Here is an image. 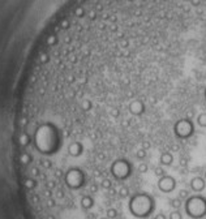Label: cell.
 I'll return each mask as SVG.
<instances>
[{
	"label": "cell",
	"mask_w": 206,
	"mask_h": 219,
	"mask_svg": "<svg viewBox=\"0 0 206 219\" xmlns=\"http://www.w3.org/2000/svg\"><path fill=\"white\" fill-rule=\"evenodd\" d=\"M176 188V180L172 176L164 175V176L159 177L158 180V189L163 193H171L172 190Z\"/></svg>",
	"instance_id": "6"
},
{
	"label": "cell",
	"mask_w": 206,
	"mask_h": 219,
	"mask_svg": "<svg viewBox=\"0 0 206 219\" xmlns=\"http://www.w3.org/2000/svg\"><path fill=\"white\" fill-rule=\"evenodd\" d=\"M180 164H181V166H185V164H187V159H185V158L180 159Z\"/></svg>",
	"instance_id": "24"
},
{
	"label": "cell",
	"mask_w": 206,
	"mask_h": 219,
	"mask_svg": "<svg viewBox=\"0 0 206 219\" xmlns=\"http://www.w3.org/2000/svg\"><path fill=\"white\" fill-rule=\"evenodd\" d=\"M119 194H120V197H123V198L128 197V196H129V189H128L127 187H121L119 189Z\"/></svg>",
	"instance_id": "15"
},
{
	"label": "cell",
	"mask_w": 206,
	"mask_h": 219,
	"mask_svg": "<svg viewBox=\"0 0 206 219\" xmlns=\"http://www.w3.org/2000/svg\"><path fill=\"white\" fill-rule=\"evenodd\" d=\"M205 180H206V171H205Z\"/></svg>",
	"instance_id": "28"
},
{
	"label": "cell",
	"mask_w": 206,
	"mask_h": 219,
	"mask_svg": "<svg viewBox=\"0 0 206 219\" xmlns=\"http://www.w3.org/2000/svg\"><path fill=\"white\" fill-rule=\"evenodd\" d=\"M206 187V183H205V179H202L201 176H197V177H193L190 180V189L196 193H200L205 189Z\"/></svg>",
	"instance_id": "7"
},
{
	"label": "cell",
	"mask_w": 206,
	"mask_h": 219,
	"mask_svg": "<svg viewBox=\"0 0 206 219\" xmlns=\"http://www.w3.org/2000/svg\"><path fill=\"white\" fill-rule=\"evenodd\" d=\"M110 171L116 180H127L132 174V166L125 159H117L112 163Z\"/></svg>",
	"instance_id": "4"
},
{
	"label": "cell",
	"mask_w": 206,
	"mask_h": 219,
	"mask_svg": "<svg viewBox=\"0 0 206 219\" xmlns=\"http://www.w3.org/2000/svg\"><path fill=\"white\" fill-rule=\"evenodd\" d=\"M80 203H81V207H82L83 210H90V209L94 206V200H93L91 196H83V197L81 198Z\"/></svg>",
	"instance_id": "10"
},
{
	"label": "cell",
	"mask_w": 206,
	"mask_h": 219,
	"mask_svg": "<svg viewBox=\"0 0 206 219\" xmlns=\"http://www.w3.org/2000/svg\"><path fill=\"white\" fill-rule=\"evenodd\" d=\"M136 156H137L138 159L146 158V150H145V149H140V150H137V153H136Z\"/></svg>",
	"instance_id": "19"
},
{
	"label": "cell",
	"mask_w": 206,
	"mask_h": 219,
	"mask_svg": "<svg viewBox=\"0 0 206 219\" xmlns=\"http://www.w3.org/2000/svg\"><path fill=\"white\" fill-rule=\"evenodd\" d=\"M149 147H150V142H147V141H143V142H142V149L147 150Z\"/></svg>",
	"instance_id": "21"
},
{
	"label": "cell",
	"mask_w": 206,
	"mask_h": 219,
	"mask_svg": "<svg viewBox=\"0 0 206 219\" xmlns=\"http://www.w3.org/2000/svg\"><path fill=\"white\" fill-rule=\"evenodd\" d=\"M111 115H114V116H117V115H119V112L115 110V111H111Z\"/></svg>",
	"instance_id": "25"
},
{
	"label": "cell",
	"mask_w": 206,
	"mask_h": 219,
	"mask_svg": "<svg viewBox=\"0 0 206 219\" xmlns=\"http://www.w3.org/2000/svg\"><path fill=\"white\" fill-rule=\"evenodd\" d=\"M159 162H161L162 166H171L172 162H174V156H172L171 153L164 151V153H162L161 156H159Z\"/></svg>",
	"instance_id": "9"
},
{
	"label": "cell",
	"mask_w": 206,
	"mask_h": 219,
	"mask_svg": "<svg viewBox=\"0 0 206 219\" xmlns=\"http://www.w3.org/2000/svg\"><path fill=\"white\" fill-rule=\"evenodd\" d=\"M90 190H91V193H95L96 190H98V185H96L95 183H94V184L90 187Z\"/></svg>",
	"instance_id": "22"
},
{
	"label": "cell",
	"mask_w": 206,
	"mask_h": 219,
	"mask_svg": "<svg viewBox=\"0 0 206 219\" xmlns=\"http://www.w3.org/2000/svg\"><path fill=\"white\" fill-rule=\"evenodd\" d=\"M155 219H167L166 218V215H164V214H156V215H155Z\"/></svg>",
	"instance_id": "23"
},
{
	"label": "cell",
	"mask_w": 206,
	"mask_h": 219,
	"mask_svg": "<svg viewBox=\"0 0 206 219\" xmlns=\"http://www.w3.org/2000/svg\"><path fill=\"white\" fill-rule=\"evenodd\" d=\"M174 133L180 140H187V138L192 137V134L194 133V125H193L192 120L189 119L177 120L174 125Z\"/></svg>",
	"instance_id": "5"
},
{
	"label": "cell",
	"mask_w": 206,
	"mask_h": 219,
	"mask_svg": "<svg viewBox=\"0 0 206 219\" xmlns=\"http://www.w3.org/2000/svg\"><path fill=\"white\" fill-rule=\"evenodd\" d=\"M169 219H183V215L179 210H174L169 214Z\"/></svg>",
	"instance_id": "16"
},
{
	"label": "cell",
	"mask_w": 206,
	"mask_h": 219,
	"mask_svg": "<svg viewBox=\"0 0 206 219\" xmlns=\"http://www.w3.org/2000/svg\"><path fill=\"white\" fill-rule=\"evenodd\" d=\"M185 213L193 219H201L206 215V198L200 194L189 196L185 200Z\"/></svg>",
	"instance_id": "2"
},
{
	"label": "cell",
	"mask_w": 206,
	"mask_h": 219,
	"mask_svg": "<svg viewBox=\"0 0 206 219\" xmlns=\"http://www.w3.org/2000/svg\"><path fill=\"white\" fill-rule=\"evenodd\" d=\"M147 169H149V166L146 163H140L138 164V167H137V171L140 172V174H146Z\"/></svg>",
	"instance_id": "14"
},
{
	"label": "cell",
	"mask_w": 206,
	"mask_h": 219,
	"mask_svg": "<svg viewBox=\"0 0 206 219\" xmlns=\"http://www.w3.org/2000/svg\"><path fill=\"white\" fill-rule=\"evenodd\" d=\"M205 98H206V89H205Z\"/></svg>",
	"instance_id": "27"
},
{
	"label": "cell",
	"mask_w": 206,
	"mask_h": 219,
	"mask_svg": "<svg viewBox=\"0 0 206 219\" xmlns=\"http://www.w3.org/2000/svg\"><path fill=\"white\" fill-rule=\"evenodd\" d=\"M188 197H189V192H188L187 189H181L179 192V198L180 200H187Z\"/></svg>",
	"instance_id": "18"
},
{
	"label": "cell",
	"mask_w": 206,
	"mask_h": 219,
	"mask_svg": "<svg viewBox=\"0 0 206 219\" xmlns=\"http://www.w3.org/2000/svg\"><path fill=\"white\" fill-rule=\"evenodd\" d=\"M112 187V183H111V180H108V179H104L103 181H102V188H104V189H110V188Z\"/></svg>",
	"instance_id": "20"
},
{
	"label": "cell",
	"mask_w": 206,
	"mask_h": 219,
	"mask_svg": "<svg viewBox=\"0 0 206 219\" xmlns=\"http://www.w3.org/2000/svg\"><path fill=\"white\" fill-rule=\"evenodd\" d=\"M181 203H183V200H180L179 197H177V198H172V200L169 201V205H171L175 210H179V209L181 207Z\"/></svg>",
	"instance_id": "12"
},
{
	"label": "cell",
	"mask_w": 206,
	"mask_h": 219,
	"mask_svg": "<svg viewBox=\"0 0 206 219\" xmlns=\"http://www.w3.org/2000/svg\"><path fill=\"white\" fill-rule=\"evenodd\" d=\"M197 124L201 128H206V112H202L197 116Z\"/></svg>",
	"instance_id": "11"
},
{
	"label": "cell",
	"mask_w": 206,
	"mask_h": 219,
	"mask_svg": "<svg viewBox=\"0 0 206 219\" xmlns=\"http://www.w3.org/2000/svg\"><path fill=\"white\" fill-rule=\"evenodd\" d=\"M63 179H64L65 185L72 190L81 189L85 185V181H86L85 172L81 168H77V167H72V168L68 169L63 175Z\"/></svg>",
	"instance_id": "3"
},
{
	"label": "cell",
	"mask_w": 206,
	"mask_h": 219,
	"mask_svg": "<svg viewBox=\"0 0 206 219\" xmlns=\"http://www.w3.org/2000/svg\"><path fill=\"white\" fill-rule=\"evenodd\" d=\"M99 219H108V218H107V216H106V218H99Z\"/></svg>",
	"instance_id": "26"
},
{
	"label": "cell",
	"mask_w": 206,
	"mask_h": 219,
	"mask_svg": "<svg viewBox=\"0 0 206 219\" xmlns=\"http://www.w3.org/2000/svg\"><path fill=\"white\" fill-rule=\"evenodd\" d=\"M129 111H130V114H133V115H141V114H143V111H145V106H143V103L141 101H138V99H136V101H132L129 103Z\"/></svg>",
	"instance_id": "8"
},
{
	"label": "cell",
	"mask_w": 206,
	"mask_h": 219,
	"mask_svg": "<svg viewBox=\"0 0 206 219\" xmlns=\"http://www.w3.org/2000/svg\"><path fill=\"white\" fill-rule=\"evenodd\" d=\"M106 214H107V218H108V219H115L117 216V210H116V209L110 207V209H107Z\"/></svg>",
	"instance_id": "13"
},
{
	"label": "cell",
	"mask_w": 206,
	"mask_h": 219,
	"mask_svg": "<svg viewBox=\"0 0 206 219\" xmlns=\"http://www.w3.org/2000/svg\"><path fill=\"white\" fill-rule=\"evenodd\" d=\"M154 174H155V176L162 177V176H164V175H166V171H164L162 167H156V168L154 169Z\"/></svg>",
	"instance_id": "17"
},
{
	"label": "cell",
	"mask_w": 206,
	"mask_h": 219,
	"mask_svg": "<svg viewBox=\"0 0 206 219\" xmlns=\"http://www.w3.org/2000/svg\"><path fill=\"white\" fill-rule=\"evenodd\" d=\"M128 209H129L130 214L136 218L145 219L150 215L155 209V201L147 193H137V194L132 196L128 203Z\"/></svg>",
	"instance_id": "1"
}]
</instances>
